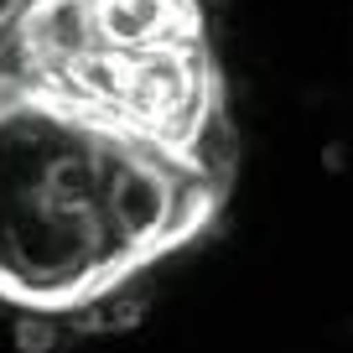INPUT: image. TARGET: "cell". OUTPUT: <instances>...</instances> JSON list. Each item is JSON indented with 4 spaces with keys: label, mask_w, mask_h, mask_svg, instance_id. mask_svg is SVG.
Wrapping results in <instances>:
<instances>
[{
    "label": "cell",
    "mask_w": 353,
    "mask_h": 353,
    "mask_svg": "<svg viewBox=\"0 0 353 353\" xmlns=\"http://www.w3.org/2000/svg\"><path fill=\"white\" fill-rule=\"evenodd\" d=\"M26 6H32V0H0V37H11V26L21 21Z\"/></svg>",
    "instance_id": "obj_3"
},
{
    "label": "cell",
    "mask_w": 353,
    "mask_h": 353,
    "mask_svg": "<svg viewBox=\"0 0 353 353\" xmlns=\"http://www.w3.org/2000/svg\"><path fill=\"white\" fill-rule=\"evenodd\" d=\"M229 156L161 141L104 88L16 52L0 63V301L78 312L198 239Z\"/></svg>",
    "instance_id": "obj_1"
},
{
    "label": "cell",
    "mask_w": 353,
    "mask_h": 353,
    "mask_svg": "<svg viewBox=\"0 0 353 353\" xmlns=\"http://www.w3.org/2000/svg\"><path fill=\"white\" fill-rule=\"evenodd\" d=\"M11 47L104 88L161 141L223 156V73L203 0H32Z\"/></svg>",
    "instance_id": "obj_2"
}]
</instances>
